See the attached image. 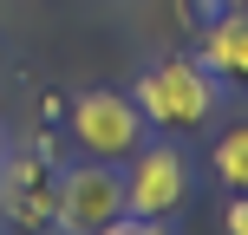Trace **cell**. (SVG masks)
Listing matches in <instances>:
<instances>
[{
  "label": "cell",
  "instance_id": "6da1fadb",
  "mask_svg": "<svg viewBox=\"0 0 248 235\" xmlns=\"http://www.w3.org/2000/svg\"><path fill=\"white\" fill-rule=\"evenodd\" d=\"M137 111L144 124H163V131H196V124L216 118V105H222V78L209 72L202 59H157L144 78H137Z\"/></svg>",
  "mask_w": 248,
  "mask_h": 235
},
{
  "label": "cell",
  "instance_id": "7a4b0ae2",
  "mask_svg": "<svg viewBox=\"0 0 248 235\" xmlns=\"http://www.w3.org/2000/svg\"><path fill=\"white\" fill-rule=\"evenodd\" d=\"M111 216H124V170H111L105 157L59 170V189H52V229L59 235H92Z\"/></svg>",
  "mask_w": 248,
  "mask_h": 235
},
{
  "label": "cell",
  "instance_id": "3957f363",
  "mask_svg": "<svg viewBox=\"0 0 248 235\" xmlns=\"http://www.w3.org/2000/svg\"><path fill=\"white\" fill-rule=\"evenodd\" d=\"M144 111H137V98H124V92H78V105H72V144L85 150V157H105V163H118V157H131L137 144H144Z\"/></svg>",
  "mask_w": 248,
  "mask_h": 235
},
{
  "label": "cell",
  "instance_id": "277c9868",
  "mask_svg": "<svg viewBox=\"0 0 248 235\" xmlns=\"http://www.w3.org/2000/svg\"><path fill=\"white\" fill-rule=\"evenodd\" d=\"M183 196H189L183 150H176V144H137L131 150V170H124V209L163 222V216L183 209Z\"/></svg>",
  "mask_w": 248,
  "mask_h": 235
},
{
  "label": "cell",
  "instance_id": "5b68a950",
  "mask_svg": "<svg viewBox=\"0 0 248 235\" xmlns=\"http://www.w3.org/2000/svg\"><path fill=\"white\" fill-rule=\"evenodd\" d=\"M52 189H59V176L46 170V157H0V222H20V229H52Z\"/></svg>",
  "mask_w": 248,
  "mask_h": 235
},
{
  "label": "cell",
  "instance_id": "8992f818",
  "mask_svg": "<svg viewBox=\"0 0 248 235\" xmlns=\"http://www.w3.org/2000/svg\"><path fill=\"white\" fill-rule=\"evenodd\" d=\"M202 65H209L216 78L248 85V7H242V0L202 26Z\"/></svg>",
  "mask_w": 248,
  "mask_h": 235
},
{
  "label": "cell",
  "instance_id": "52a82bcc",
  "mask_svg": "<svg viewBox=\"0 0 248 235\" xmlns=\"http://www.w3.org/2000/svg\"><path fill=\"white\" fill-rule=\"evenodd\" d=\"M209 163H216V176H222L229 189H248V118H242V124H229V131L216 137Z\"/></svg>",
  "mask_w": 248,
  "mask_h": 235
},
{
  "label": "cell",
  "instance_id": "ba28073f",
  "mask_svg": "<svg viewBox=\"0 0 248 235\" xmlns=\"http://www.w3.org/2000/svg\"><path fill=\"white\" fill-rule=\"evenodd\" d=\"M92 235H163V222H150V216H131V209H124V216H111V222L92 229Z\"/></svg>",
  "mask_w": 248,
  "mask_h": 235
},
{
  "label": "cell",
  "instance_id": "9c48e42d",
  "mask_svg": "<svg viewBox=\"0 0 248 235\" xmlns=\"http://www.w3.org/2000/svg\"><path fill=\"white\" fill-rule=\"evenodd\" d=\"M222 229H229V235H248V189H235V203H229Z\"/></svg>",
  "mask_w": 248,
  "mask_h": 235
},
{
  "label": "cell",
  "instance_id": "30bf717a",
  "mask_svg": "<svg viewBox=\"0 0 248 235\" xmlns=\"http://www.w3.org/2000/svg\"><path fill=\"white\" fill-rule=\"evenodd\" d=\"M0 157H7V131H0Z\"/></svg>",
  "mask_w": 248,
  "mask_h": 235
},
{
  "label": "cell",
  "instance_id": "8fae6325",
  "mask_svg": "<svg viewBox=\"0 0 248 235\" xmlns=\"http://www.w3.org/2000/svg\"><path fill=\"white\" fill-rule=\"evenodd\" d=\"M0 235H7V229H0Z\"/></svg>",
  "mask_w": 248,
  "mask_h": 235
},
{
  "label": "cell",
  "instance_id": "7c38bea8",
  "mask_svg": "<svg viewBox=\"0 0 248 235\" xmlns=\"http://www.w3.org/2000/svg\"><path fill=\"white\" fill-rule=\"evenodd\" d=\"M242 7H248V0H242Z\"/></svg>",
  "mask_w": 248,
  "mask_h": 235
}]
</instances>
